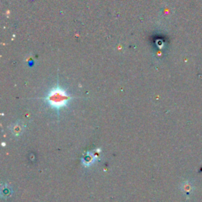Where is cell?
I'll return each instance as SVG.
<instances>
[{"label": "cell", "mask_w": 202, "mask_h": 202, "mask_svg": "<svg viewBox=\"0 0 202 202\" xmlns=\"http://www.w3.org/2000/svg\"><path fill=\"white\" fill-rule=\"evenodd\" d=\"M72 97L59 86H55L51 89L44 100L53 109L59 110L67 105Z\"/></svg>", "instance_id": "6da1fadb"}]
</instances>
